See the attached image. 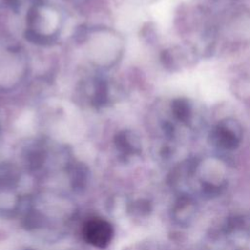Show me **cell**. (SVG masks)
Returning <instances> with one entry per match:
<instances>
[{"label": "cell", "mask_w": 250, "mask_h": 250, "mask_svg": "<svg viewBox=\"0 0 250 250\" xmlns=\"http://www.w3.org/2000/svg\"><path fill=\"white\" fill-rule=\"evenodd\" d=\"M25 37L28 41L36 43V44H49L53 41L52 37H49L48 35L41 34L33 29H27L25 32Z\"/></svg>", "instance_id": "cell-5"}, {"label": "cell", "mask_w": 250, "mask_h": 250, "mask_svg": "<svg viewBox=\"0 0 250 250\" xmlns=\"http://www.w3.org/2000/svg\"><path fill=\"white\" fill-rule=\"evenodd\" d=\"M4 1L8 6H10L14 10H17L20 4V0H4Z\"/></svg>", "instance_id": "cell-7"}, {"label": "cell", "mask_w": 250, "mask_h": 250, "mask_svg": "<svg viewBox=\"0 0 250 250\" xmlns=\"http://www.w3.org/2000/svg\"><path fill=\"white\" fill-rule=\"evenodd\" d=\"M163 130H164V132L166 133V135L171 136V135H173L174 127H173V125H172L171 123H169V122H165V123H164V125H163Z\"/></svg>", "instance_id": "cell-6"}, {"label": "cell", "mask_w": 250, "mask_h": 250, "mask_svg": "<svg viewBox=\"0 0 250 250\" xmlns=\"http://www.w3.org/2000/svg\"><path fill=\"white\" fill-rule=\"evenodd\" d=\"M172 111L178 120L187 122L190 117L191 109L186 99H176L172 104Z\"/></svg>", "instance_id": "cell-3"}, {"label": "cell", "mask_w": 250, "mask_h": 250, "mask_svg": "<svg viewBox=\"0 0 250 250\" xmlns=\"http://www.w3.org/2000/svg\"><path fill=\"white\" fill-rule=\"evenodd\" d=\"M83 233L89 243L99 248H104L112 239L113 229L109 223L103 219L96 218L85 224Z\"/></svg>", "instance_id": "cell-1"}, {"label": "cell", "mask_w": 250, "mask_h": 250, "mask_svg": "<svg viewBox=\"0 0 250 250\" xmlns=\"http://www.w3.org/2000/svg\"><path fill=\"white\" fill-rule=\"evenodd\" d=\"M107 101V85L104 81H98L96 91L93 98V103L97 106H103Z\"/></svg>", "instance_id": "cell-4"}, {"label": "cell", "mask_w": 250, "mask_h": 250, "mask_svg": "<svg viewBox=\"0 0 250 250\" xmlns=\"http://www.w3.org/2000/svg\"><path fill=\"white\" fill-rule=\"evenodd\" d=\"M234 121L225 120L217 127L215 132V137L217 143L220 146L227 149H233L239 145V135L233 131Z\"/></svg>", "instance_id": "cell-2"}]
</instances>
